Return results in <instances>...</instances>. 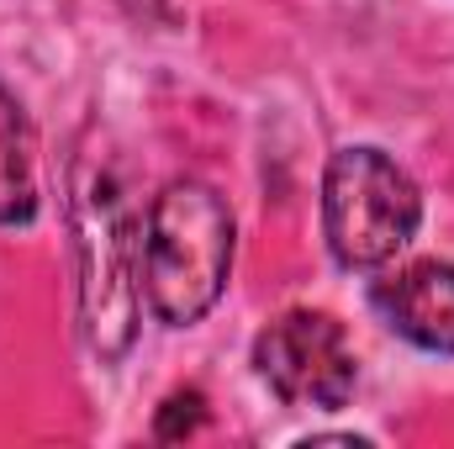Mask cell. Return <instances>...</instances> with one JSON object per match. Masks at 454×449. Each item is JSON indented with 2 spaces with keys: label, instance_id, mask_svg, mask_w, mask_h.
Wrapping results in <instances>:
<instances>
[{
  "label": "cell",
  "instance_id": "cell-1",
  "mask_svg": "<svg viewBox=\"0 0 454 449\" xmlns=\"http://www.w3.org/2000/svg\"><path fill=\"white\" fill-rule=\"evenodd\" d=\"M143 302L159 323L191 328L201 323L227 291L232 270V212L227 196L207 180H169L137 238Z\"/></svg>",
  "mask_w": 454,
  "mask_h": 449
},
{
  "label": "cell",
  "instance_id": "cell-2",
  "mask_svg": "<svg viewBox=\"0 0 454 449\" xmlns=\"http://www.w3.org/2000/svg\"><path fill=\"white\" fill-rule=\"evenodd\" d=\"M418 223H423V196L391 154H380L370 143H348L328 159L323 232H328V248L343 270L391 264L412 243Z\"/></svg>",
  "mask_w": 454,
  "mask_h": 449
},
{
  "label": "cell",
  "instance_id": "cell-3",
  "mask_svg": "<svg viewBox=\"0 0 454 449\" xmlns=\"http://www.w3.org/2000/svg\"><path fill=\"white\" fill-rule=\"evenodd\" d=\"M74 238H80V323H85L90 349L112 365L132 349V334H137L143 264H137V243H132L121 196L106 169L80 180Z\"/></svg>",
  "mask_w": 454,
  "mask_h": 449
},
{
  "label": "cell",
  "instance_id": "cell-4",
  "mask_svg": "<svg viewBox=\"0 0 454 449\" xmlns=\"http://www.w3.org/2000/svg\"><path fill=\"white\" fill-rule=\"evenodd\" d=\"M254 370L286 407H343L359 381V359L333 312H280L254 338Z\"/></svg>",
  "mask_w": 454,
  "mask_h": 449
},
{
  "label": "cell",
  "instance_id": "cell-5",
  "mask_svg": "<svg viewBox=\"0 0 454 449\" xmlns=\"http://www.w3.org/2000/svg\"><path fill=\"white\" fill-rule=\"evenodd\" d=\"M370 307L396 338L423 354L454 359V264L450 259H412L396 275L370 286Z\"/></svg>",
  "mask_w": 454,
  "mask_h": 449
},
{
  "label": "cell",
  "instance_id": "cell-6",
  "mask_svg": "<svg viewBox=\"0 0 454 449\" xmlns=\"http://www.w3.org/2000/svg\"><path fill=\"white\" fill-rule=\"evenodd\" d=\"M37 217V180H32V127L21 101L0 85V227H21Z\"/></svg>",
  "mask_w": 454,
  "mask_h": 449
},
{
  "label": "cell",
  "instance_id": "cell-7",
  "mask_svg": "<svg viewBox=\"0 0 454 449\" xmlns=\"http://www.w3.org/2000/svg\"><path fill=\"white\" fill-rule=\"evenodd\" d=\"M201 423H207V397H201L196 386H185V391L164 397V407H159V418H153V434H159V439H185V434H196Z\"/></svg>",
  "mask_w": 454,
  "mask_h": 449
}]
</instances>
